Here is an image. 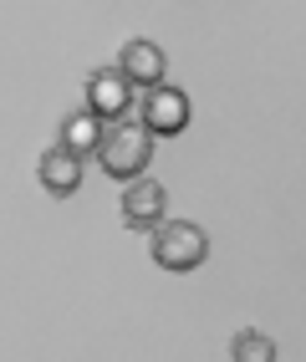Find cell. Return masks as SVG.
I'll use <instances>...</instances> for the list:
<instances>
[{"label": "cell", "instance_id": "1", "mask_svg": "<svg viewBox=\"0 0 306 362\" xmlns=\"http://www.w3.org/2000/svg\"><path fill=\"white\" fill-rule=\"evenodd\" d=\"M102 174L112 179H143V168L153 158V133L143 123H133V117H123V123H112L102 133Z\"/></svg>", "mask_w": 306, "mask_h": 362}, {"label": "cell", "instance_id": "2", "mask_svg": "<svg viewBox=\"0 0 306 362\" xmlns=\"http://www.w3.org/2000/svg\"><path fill=\"white\" fill-rule=\"evenodd\" d=\"M148 245H153V260L163 265V271H194V265L209 255L204 230L189 225V220H163V225L153 230Z\"/></svg>", "mask_w": 306, "mask_h": 362}, {"label": "cell", "instance_id": "3", "mask_svg": "<svg viewBox=\"0 0 306 362\" xmlns=\"http://www.w3.org/2000/svg\"><path fill=\"white\" fill-rule=\"evenodd\" d=\"M133 107V82L117 66H102L87 77V112L102 123H123V112Z\"/></svg>", "mask_w": 306, "mask_h": 362}, {"label": "cell", "instance_id": "4", "mask_svg": "<svg viewBox=\"0 0 306 362\" xmlns=\"http://www.w3.org/2000/svg\"><path fill=\"white\" fill-rule=\"evenodd\" d=\"M163 204H169L163 184H153V179H133V184L123 189V225L153 235V230L163 225Z\"/></svg>", "mask_w": 306, "mask_h": 362}, {"label": "cell", "instance_id": "5", "mask_svg": "<svg viewBox=\"0 0 306 362\" xmlns=\"http://www.w3.org/2000/svg\"><path fill=\"white\" fill-rule=\"evenodd\" d=\"M143 128L158 138V133H184L189 128V98L179 87H153L143 98Z\"/></svg>", "mask_w": 306, "mask_h": 362}, {"label": "cell", "instance_id": "6", "mask_svg": "<svg viewBox=\"0 0 306 362\" xmlns=\"http://www.w3.org/2000/svg\"><path fill=\"white\" fill-rule=\"evenodd\" d=\"M117 71L133 82V87H163V52L153 41H128L123 46V62H117Z\"/></svg>", "mask_w": 306, "mask_h": 362}, {"label": "cell", "instance_id": "7", "mask_svg": "<svg viewBox=\"0 0 306 362\" xmlns=\"http://www.w3.org/2000/svg\"><path fill=\"white\" fill-rule=\"evenodd\" d=\"M61 148L72 153V158H92V153L102 148V117H92V112L61 117Z\"/></svg>", "mask_w": 306, "mask_h": 362}, {"label": "cell", "instance_id": "8", "mask_svg": "<svg viewBox=\"0 0 306 362\" xmlns=\"http://www.w3.org/2000/svg\"><path fill=\"white\" fill-rule=\"evenodd\" d=\"M41 184L52 189V194H77V184H82V158H72L57 143V148H46L41 153Z\"/></svg>", "mask_w": 306, "mask_h": 362}, {"label": "cell", "instance_id": "9", "mask_svg": "<svg viewBox=\"0 0 306 362\" xmlns=\"http://www.w3.org/2000/svg\"><path fill=\"white\" fill-rule=\"evenodd\" d=\"M230 357L235 362H276V342H271L266 332H240L230 342Z\"/></svg>", "mask_w": 306, "mask_h": 362}]
</instances>
